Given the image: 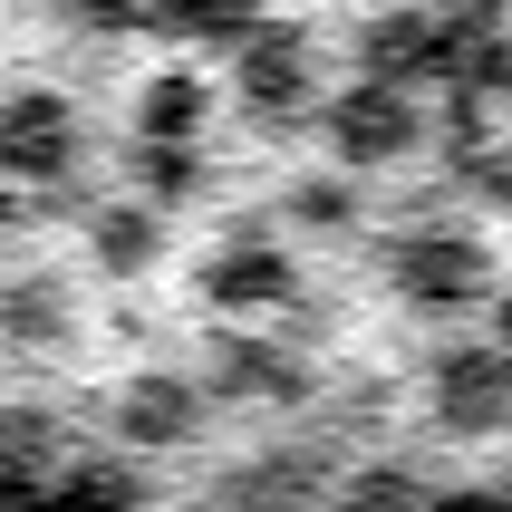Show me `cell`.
I'll return each mask as SVG.
<instances>
[{"mask_svg":"<svg viewBox=\"0 0 512 512\" xmlns=\"http://www.w3.org/2000/svg\"><path fill=\"white\" fill-rule=\"evenodd\" d=\"M435 512H493V503H435Z\"/></svg>","mask_w":512,"mask_h":512,"instance_id":"1","label":"cell"}]
</instances>
